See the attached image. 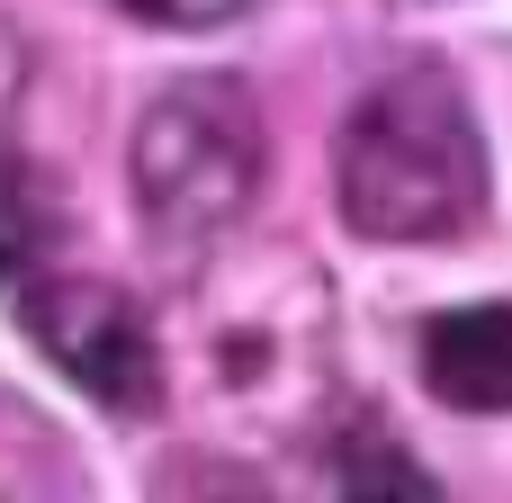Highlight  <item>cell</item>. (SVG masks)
I'll return each mask as SVG.
<instances>
[{
    "mask_svg": "<svg viewBox=\"0 0 512 503\" xmlns=\"http://www.w3.org/2000/svg\"><path fill=\"white\" fill-rule=\"evenodd\" d=\"M36 252H45V216H36V198L18 180H0V288H18Z\"/></svg>",
    "mask_w": 512,
    "mask_h": 503,
    "instance_id": "cell-5",
    "label": "cell"
},
{
    "mask_svg": "<svg viewBox=\"0 0 512 503\" xmlns=\"http://www.w3.org/2000/svg\"><path fill=\"white\" fill-rule=\"evenodd\" d=\"M261 189V117L243 81H171L135 126V198L171 243L225 234Z\"/></svg>",
    "mask_w": 512,
    "mask_h": 503,
    "instance_id": "cell-2",
    "label": "cell"
},
{
    "mask_svg": "<svg viewBox=\"0 0 512 503\" xmlns=\"http://www.w3.org/2000/svg\"><path fill=\"white\" fill-rule=\"evenodd\" d=\"M423 387L450 414H512V306H450L423 324Z\"/></svg>",
    "mask_w": 512,
    "mask_h": 503,
    "instance_id": "cell-4",
    "label": "cell"
},
{
    "mask_svg": "<svg viewBox=\"0 0 512 503\" xmlns=\"http://www.w3.org/2000/svg\"><path fill=\"white\" fill-rule=\"evenodd\" d=\"M27 306V333H36V351L90 396V405H108V414H162V342L144 333V315L126 306V288H108V279H45V288H27L18 297Z\"/></svg>",
    "mask_w": 512,
    "mask_h": 503,
    "instance_id": "cell-3",
    "label": "cell"
},
{
    "mask_svg": "<svg viewBox=\"0 0 512 503\" xmlns=\"http://www.w3.org/2000/svg\"><path fill=\"white\" fill-rule=\"evenodd\" d=\"M333 207L369 243H450L486 216V135L441 63L387 72L333 135Z\"/></svg>",
    "mask_w": 512,
    "mask_h": 503,
    "instance_id": "cell-1",
    "label": "cell"
},
{
    "mask_svg": "<svg viewBox=\"0 0 512 503\" xmlns=\"http://www.w3.org/2000/svg\"><path fill=\"white\" fill-rule=\"evenodd\" d=\"M117 9H135V18H153V27H225V18H243L252 0H117Z\"/></svg>",
    "mask_w": 512,
    "mask_h": 503,
    "instance_id": "cell-6",
    "label": "cell"
}]
</instances>
